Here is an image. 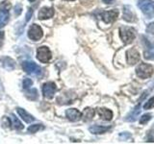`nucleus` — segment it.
I'll return each mask as SVG.
<instances>
[{
  "label": "nucleus",
  "instance_id": "1",
  "mask_svg": "<svg viewBox=\"0 0 154 144\" xmlns=\"http://www.w3.org/2000/svg\"><path fill=\"white\" fill-rule=\"evenodd\" d=\"M138 7L147 18L154 16V2L152 0H139Z\"/></svg>",
  "mask_w": 154,
  "mask_h": 144
},
{
  "label": "nucleus",
  "instance_id": "2",
  "mask_svg": "<svg viewBox=\"0 0 154 144\" xmlns=\"http://www.w3.org/2000/svg\"><path fill=\"white\" fill-rule=\"evenodd\" d=\"M153 72H154V67L151 64H144V62L139 64V66H137L136 68V74L141 79L149 78L153 74Z\"/></svg>",
  "mask_w": 154,
  "mask_h": 144
},
{
  "label": "nucleus",
  "instance_id": "3",
  "mask_svg": "<svg viewBox=\"0 0 154 144\" xmlns=\"http://www.w3.org/2000/svg\"><path fill=\"white\" fill-rule=\"evenodd\" d=\"M119 35L122 38V41L125 44H128V43H131L134 38H135V31L134 29L130 28V27H120L119 28Z\"/></svg>",
  "mask_w": 154,
  "mask_h": 144
},
{
  "label": "nucleus",
  "instance_id": "4",
  "mask_svg": "<svg viewBox=\"0 0 154 144\" xmlns=\"http://www.w3.org/2000/svg\"><path fill=\"white\" fill-rule=\"evenodd\" d=\"M22 68L23 70L27 72L28 74L31 75H40L42 73V68L38 64H36L33 62H24L22 64Z\"/></svg>",
  "mask_w": 154,
  "mask_h": 144
},
{
  "label": "nucleus",
  "instance_id": "5",
  "mask_svg": "<svg viewBox=\"0 0 154 144\" xmlns=\"http://www.w3.org/2000/svg\"><path fill=\"white\" fill-rule=\"evenodd\" d=\"M37 58L42 62H48L52 58L51 51L46 46H41L37 50Z\"/></svg>",
  "mask_w": 154,
  "mask_h": 144
},
{
  "label": "nucleus",
  "instance_id": "6",
  "mask_svg": "<svg viewBox=\"0 0 154 144\" xmlns=\"http://www.w3.org/2000/svg\"><path fill=\"white\" fill-rule=\"evenodd\" d=\"M42 36H43V32L42 30V28L38 24H32L28 31L29 38L32 40H38L42 38Z\"/></svg>",
  "mask_w": 154,
  "mask_h": 144
},
{
  "label": "nucleus",
  "instance_id": "7",
  "mask_svg": "<svg viewBox=\"0 0 154 144\" xmlns=\"http://www.w3.org/2000/svg\"><path fill=\"white\" fill-rule=\"evenodd\" d=\"M42 94L45 97H46L47 99H51L53 98V96L55 94L56 91V85L53 83V82H47V83L42 85Z\"/></svg>",
  "mask_w": 154,
  "mask_h": 144
},
{
  "label": "nucleus",
  "instance_id": "8",
  "mask_svg": "<svg viewBox=\"0 0 154 144\" xmlns=\"http://www.w3.org/2000/svg\"><path fill=\"white\" fill-rule=\"evenodd\" d=\"M126 60L129 64L134 65L140 61V53L135 47L128 49L126 52Z\"/></svg>",
  "mask_w": 154,
  "mask_h": 144
},
{
  "label": "nucleus",
  "instance_id": "9",
  "mask_svg": "<svg viewBox=\"0 0 154 144\" xmlns=\"http://www.w3.org/2000/svg\"><path fill=\"white\" fill-rule=\"evenodd\" d=\"M9 18H10L9 7H7L3 2L1 4V8H0V28L6 25L9 21Z\"/></svg>",
  "mask_w": 154,
  "mask_h": 144
},
{
  "label": "nucleus",
  "instance_id": "10",
  "mask_svg": "<svg viewBox=\"0 0 154 144\" xmlns=\"http://www.w3.org/2000/svg\"><path fill=\"white\" fill-rule=\"evenodd\" d=\"M119 16V12L117 10H112V11H107L101 13L100 16L103 19V21L105 23H112L117 19Z\"/></svg>",
  "mask_w": 154,
  "mask_h": 144
},
{
  "label": "nucleus",
  "instance_id": "11",
  "mask_svg": "<svg viewBox=\"0 0 154 144\" xmlns=\"http://www.w3.org/2000/svg\"><path fill=\"white\" fill-rule=\"evenodd\" d=\"M142 38L143 40V42L146 43V47L147 49L144 51V58L147 60H154V45L149 42V40L144 37H143Z\"/></svg>",
  "mask_w": 154,
  "mask_h": 144
},
{
  "label": "nucleus",
  "instance_id": "12",
  "mask_svg": "<svg viewBox=\"0 0 154 144\" xmlns=\"http://www.w3.org/2000/svg\"><path fill=\"white\" fill-rule=\"evenodd\" d=\"M66 116L67 117V119L70 120V121L76 122L81 119L82 113L76 109H69L66 112Z\"/></svg>",
  "mask_w": 154,
  "mask_h": 144
},
{
  "label": "nucleus",
  "instance_id": "13",
  "mask_svg": "<svg viewBox=\"0 0 154 144\" xmlns=\"http://www.w3.org/2000/svg\"><path fill=\"white\" fill-rule=\"evenodd\" d=\"M141 112V102H139V104L133 109V110L129 112V114L125 118V121H128V122H134L136 121L139 117V114Z\"/></svg>",
  "mask_w": 154,
  "mask_h": 144
},
{
  "label": "nucleus",
  "instance_id": "14",
  "mask_svg": "<svg viewBox=\"0 0 154 144\" xmlns=\"http://www.w3.org/2000/svg\"><path fill=\"white\" fill-rule=\"evenodd\" d=\"M53 14H54V10L53 8H42L40 10V12H38V18L40 19H47V18H50L53 16Z\"/></svg>",
  "mask_w": 154,
  "mask_h": 144
},
{
  "label": "nucleus",
  "instance_id": "15",
  "mask_svg": "<svg viewBox=\"0 0 154 144\" xmlns=\"http://www.w3.org/2000/svg\"><path fill=\"white\" fill-rule=\"evenodd\" d=\"M123 19L128 22H133L135 20V14L132 12L131 7L124 6L123 8Z\"/></svg>",
  "mask_w": 154,
  "mask_h": 144
},
{
  "label": "nucleus",
  "instance_id": "16",
  "mask_svg": "<svg viewBox=\"0 0 154 144\" xmlns=\"http://www.w3.org/2000/svg\"><path fill=\"white\" fill-rule=\"evenodd\" d=\"M98 114L99 116L101 117V119L106 120V121H110L111 119L113 117V112L112 110H110L108 109H104V108H100L98 109Z\"/></svg>",
  "mask_w": 154,
  "mask_h": 144
},
{
  "label": "nucleus",
  "instance_id": "17",
  "mask_svg": "<svg viewBox=\"0 0 154 144\" xmlns=\"http://www.w3.org/2000/svg\"><path fill=\"white\" fill-rule=\"evenodd\" d=\"M2 66L7 70H13L14 68V62L9 57H4L1 59Z\"/></svg>",
  "mask_w": 154,
  "mask_h": 144
},
{
  "label": "nucleus",
  "instance_id": "18",
  "mask_svg": "<svg viewBox=\"0 0 154 144\" xmlns=\"http://www.w3.org/2000/svg\"><path fill=\"white\" fill-rule=\"evenodd\" d=\"M110 126H99V125H94V126L90 127V132L93 134H103L105 132H107L110 130Z\"/></svg>",
  "mask_w": 154,
  "mask_h": 144
},
{
  "label": "nucleus",
  "instance_id": "19",
  "mask_svg": "<svg viewBox=\"0 0 154 144\" xmlns=\"http://www.w3.org/2000/svg\"><path fill=\"white\" fill-rule=\"evenodd\" d=\"M17 112L19 114V116H20L26 123H31L32 121H34V117L31 114H29L25 110H23L21 108H17Z\"/></svg>",
  "mask_w": 154,
  "mask_h": 144
},
{
  "label": "nucleus",
  "instance_id": "20",
  "mask_svg": "<svg viewBox=\"0 0 154 144\" xmlns=\"http://www.w3.org/2000/svg\"><path fill=\"white\" fill-rule=\"evenodd\" d=\"M94 116V110L91 108H87L84 110L83 113H82V118H83L84 121H90V120L93 119Z\"/></svg>",
  "mask_w": 154,
  "mask_h": 144
},
{
  "label": "nucleus",
  "instance_id": "21",
  "mask_svg": "<svg viewBox=\"0 0 154 144\" xmlns=\"http://www.w3.org/2000/svg\"><path fill=\"white\" fill-rule=\"evenodd\" d=\"M10 120H11V125H12V127L14 129H16V130H22L23 129L22 123L19 121L18 118L14 116V114L12 115L11 117H10Z\"/></svg>",
  "mask_w": 154,
  "mask_h": 144
},
{
  "label": "nucleus",
  "instance_id": "22",
  "mask_svg": "<svg viewBox=\"0 0 154 144\" xmlns=\"http://www.w3.org/2000/svg\"><path fill=\"white\" fill-rule=\"evenodd\" d=\"M43 128V125L42 124H35V125H31L30 127L28 128V132L31 133V134H34V133H37L40 130H42Z\"/></svg>",
  "mask_w": 154,
  "mask_h": 144
},
{
  "label": "nucleus",
  "instance_id": "23",
  "mask_svg": "<svg viewBox=\"0 0 154 144\" xmlns=\"http://www.w3.org/2000/svg\"><path fill=\"white\" fill-rule=\"evenodd\" d=\"M26 96H27V98H28V99H30V100H32V101L38 99V91H37V89L33 88V89H31V90H29L28 92H27V95H26Z\"/></svg>",
  "mask_w": 154,
  "mask_h": 144
},
{
  "label": "nucleus",
  "instance_id": "24",
  "mask_svg": "<svg viewBox=\"0 0 154 144\" xmlns=\"http://www.w3.org/2000/svg\"><path fill=\"white\" fill-rule=\"evenodd\" d=\"M150 119H151V114L150 113L143 114V116L140 118V123H141V124H146Z\"/></svg>",
  "mask_w": 154,
  "mask_h": 144
},
{
  "label": "nucleus",
  "instance_id": "25",
  "mask_svg": "<svg viewBox=\"0 0 154 144\" xmlns=\"http://www.w3.org/2000/svg\"><path fill=\"white\" fill-rule=\"evenodd\" d=\"M154 107V96L149 99L147 102H146V104L143 105V109L144 110H149Z\"/></svg>",
  "mask_w": 154,
  "mask_h": 144
},
{
  "label": "nucleus",
  "instance_id": "26",
  "mask_svg": "<svg viewBox=\"0 0 154 144\" xmlns=\"http://www.w3.org/2000/svg\"><path fill=\"white\" fill-rule=\"evenodd\" d=\"M32 85H33V81H32L31 79L25 78V79L23 80V84H22V86H23V88H25V89L29 88Z\"/></svg>",
  "mask_w": 154,
  "mask_h": 144
},
{
  "label": "nucleus",
  "instance_id": "27",
  "mask_svg": "<svg viewBox=\"0 0 154 144\" xmlns=\"http://www.w3.org/2000/svg\"><path fill=\"white\" fill-rule=\"evenodd\" d=\"M146 32L149 33V34H152V35H154V22L148 24L147 27H146Z\"/></svg>",
  "mask_w": 154,
  "mask_h": 144
},
{
  "label": "nucleus",
  "instance_id": "28",
  "mask_svg": "<svg viewBox=\"0 0 154 144\" xmlns=\"http://www.w3.org/2000/svg\"><path fill=\"white\" fill-rule=\"evenodd\" d=\"M22 12V7L20 4H17L16 5V7H14V13H16L17 16H19V14H21Z\"/></svg>",
  "mask_w": 154,
  "mask_h": 144
},
{
  "label": "nucleus",
  "instance_id": "29",
  "mask_svg": "<svg viewBox=\"0 0 154 144\" xmlns=\"http://www.w3.org/2000/svg\"><path fill=\"white\" fill-rule=\"evenodd\" d=\"M32 14H33V10L32 9H29L28 10V12L26 14V21H29L31 19V16H32Z\"/></svg>",
  "mask_w": 154,
  "mask_h": 144
},
{
  "label": "nucleus",
  "instance_id": "30",
  "mask_svg": "<svg viewBox=\"0 0 154 144\" xmlns=\"http://www.w3.org/2000/svg\"><path fill=\"white\" fill-rule=\"evenodd\" d=\"M119 137H123V139L125 140V139H127V138H130V137H131V136H130V134H127V133H123V134H119Z\"/></svg>",
  "mask_w": 154,
  "mask_h": 144
},
{
  "label": "nucleus",
  "instance_id": "31",
  "mask_svg": "<svg viewBox=\"0 0 154 144\" xmlns=\"http://www.w3.org/2000/svg\"><path fill=\"white\" fill-rule=\"evenodd\" d=\"M3 40H4V32L0 31V47L3 44Z\"/></svg>",
  "mask_w": 154,
  "mask_h": 144
},
{
  "label": "nucleus",
  "instance_id": "32",
  "mask_svg": "<svg viewBox=\"0 0 154 144\" xmlns=\"http://www.w3.org/2000/svg\"><path fill=\"white\" fill-rule=\"evenodd\" d=\"M102 1L106 4H111V3H113L114 0H102Z\"/></svg>",
  "mask_w": 154,
  "mask_h": 144
},
{
  "label": "nucleus",
  "instance_id": "33",
  "mask_svg": "<svg viewBox=\"0 0 154 144\" xmlns=\"http://www.w3.org/2000/svg\"><path fill=\"white\" fill-rule=\"evenodd\" d=\"M29 1H30V2H34V1H35V0H29Z\"/></svg>",
  "mask_w": 154,
  "mask_h": 144
}]
</instances>
